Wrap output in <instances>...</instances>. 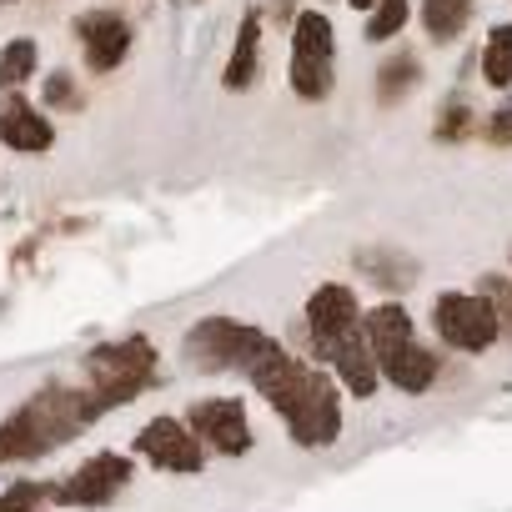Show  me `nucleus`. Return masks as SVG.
<instances>
[{
  "instance_id": "1",
  "label": "nucleus",
  "mask_w": 512,
  "mask_h": 512,
  "mask_svg": "<svg viewBox=\"0 0 512 512\" xmlns=\"http://www.w3.org/2000/svg\"><path fill=\"white\" fill-rule=\"evenodd\" d=\"M86 427H91V417H86L81 387L51 382V387H41L31 402H21L6 422H0V467H6V462L46 457V452H56L61 442L81 437Z\"/></svg>"
},
{
  "instance_id": "2",
  "label": "nucleus",
  "mask_w": 512,
  "mask_h": 512,
  "mask_svg": "<svg viewBox=\"0 0 512 512\" xmlns=\"http://www.w3.org/2000/svg\"><path fill=\"white\" fill-rule=\"evenodd\" d=\"M156 367H161V357H156L151 337H141V332H131V337H121V342L91 347V352H86V387H81L86 417L96 422V417H106L111 407L136 402V397L156 382Z\"/></svg>"
},
{
  "instance_id": "3",
  "label": "nucleus",
  "mask_w": 512,
  "mask_h": 512,
  "mask_svg": "<svg viewBox=\"0 0 512 512\" xmlns=\"http://www.w3.org/2000/svg\"><path fill=\"white\" fill-rule=\"evenodd\" d=\"M287 437L302 447V452H322V447H337L342 427H347V392L342 382L327 372V367H302L292 397L277 407Z\"/></svg>"
},
{
  "instance_id": "4",
  "label": "nucleus",
  "mask_w": 512,
  "mask_h": 512,
  "mask_svg": "<svg viewBox=\"0 0 512 512\" xmlns=\"http://www.w3.org/2000/svg\"><path fill=\"white\" fill-rule=\"evenodd\" d=\"M272 347V332L241 317H201L181 337V357L196 372H251V362Z\"/></svg>"
},
{
  "instance_id": "5",
  "label": "nucleus",
  "mask_w": 512,
  "mask_h": 512,
  "mask_svg": "<svg viewBox=\"0 0 512 512\" xmlns=\"http://www.w3.org/2000/svg\"><path fill=\"white\" fill-rule=\"evenodd\" d=\"M362 317H367V307H362V297H357L347 282H322V287L307 297V307H302L307 342H312L317 362L332 367L337 357L367 347V327H362Z\"/></svg>"
},
{
  "instance_id": "6",
  "label": "nucleus",
  "mask_w": 512,
  "mask_h": 512,
  "mask_svg": "<svg viewBox=\"0 0 512 512\" xmlns=\"http://www.w3.org/2000/svg\"><path fill=\"white\" fill-rule=\"evenodd\" d=\"M432 332L447 352L482 357L487 347L502 342V317H497L492 297H482V292H437L432 297Z\"/></svg>"
},
{
  "instance_id": "7",
  "label": "nucleus",
  "mask_w": 512,
  "mask_h": 512,
  "mask_svg": "<svg viewBox=\"0 0 512 512\" xmlns=\"http://www.w3.org/2000/svg\"><path fill=\"white\" fill-rule=\"evenodd\" d=\"M337 61V31L322 11H302L292 26V91L302 101H327Z\"/></svg>"
},
{
  "instance_id": "8",
  "label": "nucleus",
  "mask_w": 512,
  "mask_h": 512,
  "mask_svg": "<svg viewBox=\"0 0 512 512\" xmlns=\"http://www.w3.org/2000/svg\"><path fill=\"white\" fill-rule=\"evenodd\" d=\"M131 452L141 462H151L156 472H176V477H196L206 467V447L186 427V417H151V422H141V432L131 437Z\"/></svg>"
},
{
  "instance_id": "9",
  "label": "nucleus",
  "mask_w": 512,
  "mask_h": 512,
  "mask_svg": "<svg viewBox=\"0 0 512 512\" xmlns=\"http://www.w3.org/2000/svg\"><path fill=\"white\" fill-rule=\"evenodd\" d=\"M131 477H136V462L126 452H91L71 477L56 482L51 502H61V507H106L131 487Z\"/></svg>"
},
{
  "instance_id": "10",
  "label": "nucleus",
  "mask_w": 512,
  "mask_h": 512,
  "mask_svg": "<svg viewBox=\"0 0 512 512\" xmlns=\"http://www.w3.org/2000/svg\"><path fill=\"white\" fill-rule=\"evenodd\" d=\"M186 427L216 457H246L256 447V432H251V417H246L241 397H201V402H191L186 407Z\"/></svg>"
},
{
  "instance_id": "11",
  "label": "nucleus",
  "mask_w": 512,
  "mask_h": 512,
  "mask_svg": "<svg viewBox=\"0 0 512 512\" xmlns=\"http://www.w3.org/2000/svg\"><path fill=\"white\" fill-rule=\"evenodd\" d=\"M76 36H81L86 66H91L96 76L116 71V66L126 61V51H131V26H126V16H116V11H86V16H76Z\"/></svg>"
},
{
  "instance_id": "12",
  "label": "nucleus",
  "mask_w": 512,
  "mask_h": 512,
  "mask_svg": "<svg viewBox=\"0 0 512 512\" xmlns=\"http://www.w3.org/2000/svg\"><path fill=\"white\" fill-rule=\"evenodd\" d=\"M377 367H382V382H387L392 392H402V397H422V392H432L437 377H442V357H437L422 337L407 342V347H397V352H382Z\"/></svg>"
},
{
  "instance_id": "13",
  "label": "nucleus",
  "mask_w": 512,
  "mask_h": 512,
  "mask_svg": "<svg viewBox=\"0 0 512 512\" xmlns=\"http://www.w3.org/2000/svg\"><path fill=\"white\" fill-rule=\"evenodd\" d=\"M0 146H11L21 156L51 151L56 146V126L36 106H26L21 96H6V106H0Z\"/></svg>"
},
{
  "instance_id": "14",
  "label": "nucleus",
  "mask_w": 512,
  "mask_h": 512,
  "mask_svg": "<svg viewBox=\"0 0 512 512\" xmlns=\"http://www.w3.org/2000/svg\"><path fill=\"white\" fill-rule=\"evenodd\" d=\"M362 327H367V347H372V357L417 342V322H412V312H407L402 302H377V307H367Z\"/></svg>"
},
{
  "instance_id": "15",
  "label": "nucleus",
  "mask_w": 512,
  "mask_h": 512,
  "mask_svg": "<svg viewBox=\"0 0 512 512\" xmlns=\"http://www.w3.org/2000/svg\"><path fill=\"white\" fill-rule=\"evenodd\" d=\"M256 56H262V16H246L236 31V51L226 61V91H246L256 81Z\"/></svg>"
},
{
  "instance_id": "16",
  "label": "nucleus",
  "mask_w": 512,
  "mask_h": 512,
  "mask_svg": "<svg viewBox=\"0 0 512 512\" xmlns=\"http://www.w3.org/2000/svg\"><path fill=\"white\" fill-rule=\"evenodd\" d=\"M472 21V0H422V26L432 41H457Z\"/></svg>"
},
{
  "instance_id": "17",
  "label": "nucleus",
  "mask_w": 512,
  "mask_h": 512,
  "mask_svg": "<svg viewBox=\"0 0 512 512\" xmlns=\"http://www.w3.org/2000/svg\"><path fill=\"white\" fill-rule=\"evenodd\" d=\"M36 41L31 36H16V41H6V51H0V91H21L31 76H36Z\"/></svg>"
},
{
  "instance_id": "18",
  "label": "nucleus",
  "mask_w": 512,
  "mask_h": 512,
  "mask_svg": "<svg viewBox=\"0 0 512 512\" xmlns=\"http://www.w3.org/2000/svg\"><path fill=\"white\" fill-rule=\"evenodd\" d=\"M482 81L497 86V91H512V26H492V31H487Z\"/></svg>"
},
{
  "instance_id": "19",
  "label": "nucleus",
  "mask_w": 512,
  "mask_h": 512,
  "mask_svg": "<svg viewBox=\"0 0 512 512\" xmlns=\"http://www.w3.org/2000/svg\"><path fill=\"white\" fill-rule=\"evenodd\" d=\"M357 267H362L367 277H377V287H382V292H402V287L417 277V267L407 262V256L387 262V251H357Z\"/></svg>"
},
{
  "instance_id": "20",
  "label": "nucleus",
  "mask_w": 512,
  "mask_h": 512,
  "mask_svg": "<svg viewBox=\"0 0 512 512\" xmlns=\"http://www.w3.org/2000/svg\"><path fill=\"white\" fill-rule=\"evenodd\" d=\"M407 16H412L407 0H377L372 16H367V41H392L407 26Z\"/></svg>"
},
{
  "instance_id": "21",
  "label": "nucleus",
  "mask_w": 512,
  "mask_h": 512,
  "mask_svg": "<svg viewBox=\"0 0 512 512\" xmlns=\"http://www.w3.org/2000/svg\"><path fill=\"white\" fill-rule=\"evenodd\" d=\"M417 76H422V71H417V61H412V56H392V61L382 66V76H377V86H382L377 96L392 106L397 96H407V91L417 86Z\"/></svg>"
},
{
  "instance_id": "22",
  "label": "nucleus",
  "mask_w": 512,
  "mask_h": 512,
  "mask_svg": "<svg viewBox=\"0 0 512 512\" xmlns=\"http://www.w3.org/2000/svg\"><path fill=\"white\" fill-rule=\"evenodd\" d=\"M51 492H56V482L46 487V482H16V487H6L0 492V512H36L41 502H51Z\"/></svg>"
},
{
  "instance_id": "23",
  "label": "nucleus",
  "mask_w": 512,
  "mask_h": 512,
  "mask_svg": "<svg viewBox=\"0 0 512 512\" xmlns=\"http://www.w3.org/2000/svg\"><path fill=\"white\" fill-rule=\"evenodd\" d=\"M477 292H482V297H492V307H497V317H502V337H512V277L487 272V277L477 282Z\"/></svg>"
},
{
  "instance_id": "24",
  "label": "nucleus",
  "mask_w": 512,
  "mask_h": 512,
  "mask_svg": "<svg viewBox=\"0 0 512 512\" xmlns=\"http://www.w3.org/2000/svg\"><path fill=\"white\" fill-rule=\"evenodd\" d=\"M467 126H472V111H467L462 101H452V106H442V116H437V141H462Z\"/></svg>"
},
{
  "instance_id": "25",
  "label": "nucleus",
  "mask_w": 512,
  "mask_h": 512,
  "mask_svg": "<svg viewBox=\"0 0 512 512\" xmlns=\"http://www.w3.org/2000/svg\"><path fill=\"white\" fill-rule=\"evenodd\" d=\"M46 101H51V106H66V111H76V106H81V96H76V81H71L66 71H56V76L46 81Z\"/></svg>"
},
{
  "instance_id": "26",
  "label": "nucleus",
  "mask_w": 512,
  "mask_h": 512,
  "mask_svg": "<svg viewBox=\"0 0 512 512\" xmlns=\"http://www.w3.org/2000/svg\"><path fill=\"white\" fill-rule=\"evenodd\" d=\"M487 141H497V146H512V96L492 111V121H487Z\"/></svg>"
},
{
  "instance_id": "27",
  "label": "nucleus",
  "mask_w": 512,
  "mask_h": 512,
  "mask_svg": "<svg viewBox=\"0 0 512 512\" xmlns=\"http://www.w3.org/2000/svg\"><path fill=\"white\" fill-rule=\"evenodd\" d=\"M347 6H352V11H372V6H377V0H347Z\"/></svg>"
},
{
  "instance_id": "28",
  "label": "nucleus",
  "mask_w": 512,
  "mask_h": 512,
  "mask_svg": "<svg viewBox=\"0 0 512 512\" xmlns=\"http://www.w3.org/2000/svg\"><path fill=\"white\" fill-rule=\"evenodd\" d=\"M0 6H16V0H0Z\"/></svg>"
}]
</instances>
